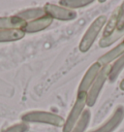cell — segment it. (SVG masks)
I'll use <instances>...</instances> for the list:
<instances>
[{
  "mask_svg": "<svg viewBox=\"0 0 124 132\" xmlns=\"http://www.w3.org/2000/svg\"><path fill=\"white\" fill-rule=\"evenodd\" d=\"M124 120V107L119 105L113 112L112 116L100 127L90 132H113Z\"/></svg>",
  "mask_w": 124,
  "mask_h": 132,
  "instance_id": "cell-6",
  "label": "cell"
},
{
  "mask_svg": "<svg viewBox=\"0 0 124 132\" xmlns=\"http://www.w3.org/2000/svg\"><path fill=\"white\" fill-rule=\"evenodd\" d=\"M124 54V41H122L120 44L112 49L110 52H108L106 54L102 55L98 59V62L102 66L110 65V63L112 61H116L117 58H119L121 55Z\"/></svg>",
  "mask_w": 124,
  "mask_h": 132,
  "instance_id": "cell-9",
  "label": "cell"
},
{
  "mask_svg": "<svg viewBox=\"0 0 124 132\" xmlns=\"http://www.w3.org/2000/svg\"><path fill=\"white\" fill-rule=\"evenodd\" d=\"M110 70H111V65L103 66L99 74L95 79V81L91 85L89 90L87 91V96H86V105L89 107L94 106L96 103L97 99L99 97V94L102 88H103L105 82H107L109 79V74H110Z\"/></svg>",
  "mask_w": 124,
  "mask_h": 132,
  "instance_id": "cell-3",
  "label": "cell"
},
{
  "mask_svg": "<svg viewBox=\"0 0 124 132\" xmlns=\"http://www.w3.org/2000/svg\"><path fill=\"white\" fill-rule=\"evenodd\" d=\"M102 67L103 66L101 65L99 62L96 61L95 63H93L88 68V70L86 71V73L83 76V80L81 82L78 93H87V90H89L91 85L93 84L95 79L97 78V76H98L99 72L102 69Z\"/></svg>",
  "mask_w": 124,
  "mask_h": 132,
  "instance_id": "cell-7",
  "label": "cell"
},
{
  "mask_svg": "<svg viewBox=\"0 0 124 132\" xmlns=\"http://www.w3.org/2000/svg\"><path fill=\"white\" fill-rule=\"evenodd\" d=\"M107 21V16H104V15L99 16L97 19H95L93 21V22L90 24V26L87 28L86 32L84 33L83 39L79 43V49L82 53H86V52L89 51V49L94 44L97 36L99 35L100 31L106 25Z\"/></svg>",
  "mask_w": 124,
  "mask_h": 132,
  "instance_id": "cell-1",
  "label": "cell"
},
{
  "mask_svg": "<svg viewBox=\"0 0 124 132\" xmlns=\"http://www.w3.org/2000/svg\"><path fill=\"white\" fill-rule=\"evenodd\" d=\"M118 14H119V9L116 8L113 11L112 15L111 16L110 20L107 21V23H106V26H105V29H104L103 32V37L110 36L116 29L117 25H118Z\"/></svg>",
  "mask_w": 124,
  "mask_h": 132,
  "instance_id": "cell-14",
  "label": "cell"
},
{
  "mask_svg": "<svg viewBox=\"0 0 124 132\" xmlns=\"http://www.w3.org/2000/svg\"><path fill=\"white\" fill-rule=\"evenodd\" d=\"M123 41H124V40H123Z\"/></svg>",
  "mask_w": 124,
  "mask_h": 132,
  "instance_id": "cell-21",
  "label": "cell"
},
{
  "mask_svg": "<svg viewBox=\"0 0 124 132\" xmlns=\"http://www.w3.org/2000/svg\"><path fill=\"white\" fill-rule=\"evenodd\" d=\"M91 118V114L89 110H84L83 112V114L81 116V118L79 120L77 121V123L75 124L74 128L72 129L71 132H84V130L86 129V127L89 124Z\"/></svg>",
  "mask_w": 124,
  "mask_h": 132,
  "instance_id": "cell-15",
  "label": "cell"
},
{
  "mask_svg": "<svg viewBox=\"0 0 124 132\" xmlns=\"http://www.w3.org/2000/svg\"><path fill=\"white\" fill-rule=\"evenodd\" d=\"M21 120L25 122H41V123H48L54 126H64L65 120L60 116L56 114H52L50 112L34 111L26 113L21 117Z\"/></svg>",
  "mask_w": 124,
  "mask_h": 132,
  "instance_id": "cell-2",
  "label": "cell"
},
{
  "mask_svg": "<svg viewBox=\"0 0 124 132\" xmlns=\"http://www.w3.org/2000/svg\"><path fill=\"white\" fill-rule=\"evenodd\" d=\"M24 35L25 32L22 29H0V42L17 41Z\"/></svg>",
  "mask_w": 124,
  "mask_h": 132,
  "instance_id": "cell-11",
  "label": "cell"
},
{
  "mask_svg": "<svg viewBox=\"0 0 124 132\" xmlns=\"http://www.w3.org/2000/svg\"><path fill=\"white\" fill-rule=\"evenodd\" d=\"M44 11L47 15L51 16L52 19H56L60 21H72L77 18V13L75 11L58 6V5L50 4V3L45 5Z\"/></svg>",
  "mask_w": 124,
  "mask_h": 132,
  "instance_id": "cell-5",
  "label": "cell"
},
{
  "mask_svg": "<svg viewBox=\"0 0 124 132\" xmlns=\"http://www.w3.org/2000/svg\"><path fill=\"white\" fill-rule=\"evenodd\" d=\"M61 5L68 8H81L93 3V0H63L59 2Z\"/></svg>",
  "mask_w": 124,
  "mask_h": 132,
  "instance_id": "cell-17",
  "label": "cell"
},
{
  "mask_svg": "<svg viewBox=\"0 0 124 132\" xmlns=\"http://www.w3.org/2000/svg\"><path fill=\"white\" fill-rule=\"evenodd\" d=\"M46 13L44 11V9L42 8H35V9H29L26 10L24 12L20 13L19 15H17V16H20L21 19L24 20L26 22L30 21H33L36 20L38 18H41V16H45Z\"/></svg>",
  "mask_w": 124,
  "mask_h": 132,
  "instance_id": "cell-16",
  "label": "cell"
},
{
  "mask_svg": "<svg viewBox=\"0 0 124 132\" xmlns=\"http://www.w3.org/2000/svg\"><path fill=\"white\" fill-rule=\"evenodd\" d=\"M119 88L121 89V90L124 91V78L122 79V81L120 82V84H119Z\"/></svg>",
  "mask_w": 124,
  "mask_h": 132,
  "instance_id": "cell-20",
  "label": "cell"
},
{
  "mask_svg": "<svg viewBox=\"0 0 124 132\" xmlns=\"http://www.w3.org/2000/svg\"><path fill=\"white\" fill-rule=\"evenodd\" d=\"M122 37H124V25L121 27H117L110 36L102 37V39L99 41V46L101 48H108Z\"/></svg>",
  "mask_w": 124,
  "mask_h": 132,
  "instance_id": "cell-12",
  "label": "cell"
},
{
  "mask_svg": "<svg viewBox=\"0 0 124 132\" xmlns=\"http://www.w3.org/2000/svg\"><path fill=\"white\" fill-rule=\"evenodd\" d=\"M124 69V54L121 55L119 58H117L116 61L113 62V64L111 65V70L109 74V81L111 82H113L116 81V79L118 78L120 73Z\"/></svg>",
  "mask_w": 124,
  "mask_h": 132,
  "instance_id": "cell-13",
  "label": "cell"
},
{
  "mask_svg": "<svg viewBox=\"0 0 124 132\" xmlns=\"http://www.w3.org/2000/svg\"><path fill=\"white\" fill-rule=\"evenodd\" d=\"M118 9H119V14H118V25H117V27H121L124 25V2H122V4L118 7Z\"/></svg>",
  "mask_w": 124,
  "mask_h": 132,
  "instance_id": "cell-19",
  "label": "cell"
},
{
  "mask_svg": "<svg viewBox=\"0 0 124 132\" xmlns=\"http://www.w3.org/2000/svg\"><path fill=\"white\" fill-rule=\"evenodd\" d=\"M52 20L54 19L51 16H50L49 15L46 14L45 16H41V18H38V19L33 20V21H27L23 30H24L25 33H34L38 32V31H41L43 29L49 27L51 24Z\"/></svg>",
  "mask_w": 124,
  "mask_h": 132,
  "instance_id": "cell-8",
  "label": "cell"
},
{
  "mask_svg": "<svg viewBox=\"0 0 124 132\" xmlns=\"http://www.w3.org/2000/svg\"><path fill=\"white\" fill-rule=\"evenodd\" d=\"M86 96L87 93H78L77 100L68 116V119L65 120V124L63 126V132H71L74 128L75 124L77 123V121L81 118L84 110V107L86 105Z\"/></svg>",
  "mask_w": 124,
  "mask_h": 132,
  "instance_id": "cell-4",
  "label": "cell"
},
{
  "mask_svg": "<svg viewBox=\"0 0 124 132\" xmlns=\"http://www.w3.org/2000/svg\"><path fill=\"white\" fill-rule=\"evenodd\" d=\"M25 25H26V21L17 16L0 18V29H22L23 30Z\"/></svg>",
  "mask_w": 124,
  "mask_h": 132,
  "instance_id": "cell-10",
  "label": "cell"
},
{
  "mask_svg": "<svg viewBox=\"0 0 124 132\" xmlns=\"http://www.w3.org/2000/svg\"><path fill=\"white\" fill-rule=\"evenodd\" d=\"M28 129V125L25 124L24 122L21 123H17L16 125H13L11 127H9L8 129L4 130L3 132H25Z\"/></svg>",
  "mask_w": 124,
  "mask_h": 132,
  "instance_id": "cell-18",
  "label": "cell"
}]
</instances>
